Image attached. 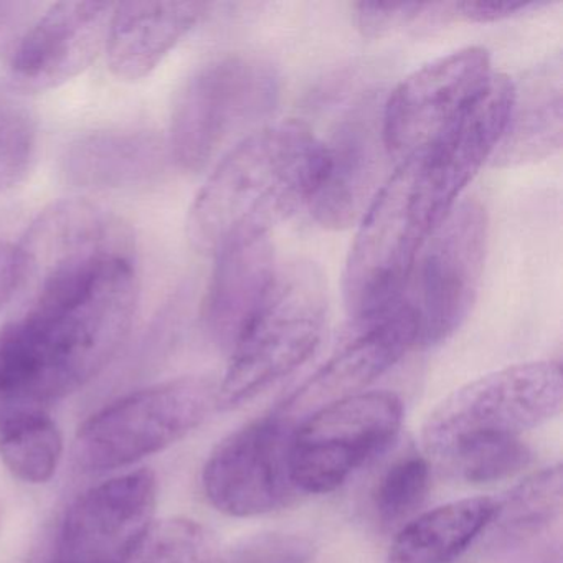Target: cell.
<instances>
[{
    "mask_svg": "<svg viewBox=\"0 0 563 563\" xmlns=\"http://www.w3.org/2000/svg\"><path fill=\"white\" fill-rule=\"evenodd\" d=\"M496 500L466 497L421 514L400 530L387 563H453L489 527Z\"/></svg>",
    "mask_w": 563,
    "mask_h": 563,
    "instance_id": "obj_21",
    "label": "cell"
},
{
    "mask_svg": "<svg viewBox=\"0 0 563 563\" xmlns=\"http://www.w3.org/2000/svg\"><path fill=\"white\" fill-rule=\"evenodd\" d=\"M21 283L22 265L18 245L0 240V311L18 295Z\"/></svg>",
    "mask_w": 563,
    "mask_h": 563,
    "instance_id": "obj_32",
    "label": "cell"
},
{
    "mask_svg": "<svg viewBox=\"0 0 563 563\" xmlns=\"http://www.w3.org/2000/svg\"><path fill=\"white\" fill-rule=\"evenodd\" d=\"M209 378L183 377L133 391L91 415L75 438V463L87 473L131 466L196 430L213 407Z\"/></svg>",
    "mask_w": 563,
    "mask_h": 563,
    "instance_id": "obj_7",
    "label": "cell"
},
{
    "mask_svg": "<svg viewBox=\"0 0 563 563\" xmlns=\"http://www.w3.org/2000/svg\"><path fill=\"white\" fill-rule=\"evenodd\" d=\"M38 151V120L29 95L0 84V194L24 183Z\"/></svg>",
    "mask_w": 563,
    "mask_h": 563,
    "instance_id": "obj_24",
    "label": "cell"
},
{
    "mask_svg": "<svg viewBox=\"0 0 563 563\" xmlns=\"http://www.w3.org/2000/svg\"><path fill=\"white\" fill-rule=\"evenodd\" d=\"M420 156L400 161L361 219L344 272L352 322H367L400 305L421 250L443 223Z\"/></svg>",
    "mask_w": 563,
    "mask_h": 563,
    "instance_id": "obj_3",
    "label": "cell"
},
{
    "mask_svg": "<svg viewBox=\"0 0 563 563\" xmlns=\"http://www.w3.org/2000/svg\"><path fill=\"white\" fill-rule=\"evenodd\" d=\"M113 8L110 2L44 8L9 55V84L25 95L42 93L84 74L104 47Z\"/></svg>",
    "mask_w": 563,
    "mask_h": 563,
    "instance_id": "obj_14",
    "label": "cell"
},
{
    "mask_svg": "<svg viewBox=\"0 0 563 563\" xmlns=\"http://www.w3.org/2000/svg\"><path fill=\"white\" fill-rule=\"evenodd\" d=\"M562 466L547 467L514 487L509 496L497 503L489 526L499 542H516L536 536L562 512Z\"/></svg>",
    "mask_w": 563,
    "mask_h": 563,
    "instance_id": "obj_23",
    "label": "cell"
},
{
    "mask_svg": "<svg viewBox=\"0 0 563 563\" xmlns=\"http://www.w3.org/2000/svg\"><path fill=\"white\" fill-rule=\"evenodd\" d=\"M126 563H225L219 540L186 517L154 522Z\"/></svg>",
    "mask_w": 563,
    "mask_h": 563,
    "instance_id": "obj_25",
    "label": "cell"
},
{
    "mask_svg": "<svg viewBox=\"0 0 563 563\" xmlns=\"http://www.w3.org/2000/svg\"><path fill=\"white\" fill-rule=\"evenodd\" d=\"M404 404L391 391H361L312 411L291 440L296 490L328 494L397 437Z\"/></svg>",
    "mask_w": 563,
    "mask_h": 563,
    "instance_id": "obj_8",
    "label": "cell"
},
{
    "mask_svg": "<svg viewBox=\"0 0 563 563\" xmlns=\"http://www.w3.org/2000/svg\"><path fill=\"white\" fill-rule=\"evenodd\" d=\"M278 266L268 235L220 250L203 302V321L217 344L232 349L265 301Z\"/></svg>",
    "mask_w": 563,
    "mask_h": 563,
    "instance_id": "obj_18",
    "label": "cell"
},
{
    "mask_svg": "<svg viewBox=\"0 0 563 563\" xmlns=\"http://www.w3.org/2000/svg\"><path fill=\"white\" fill-rule=\"evenodd\" d=\"M417 342V321L408 302L367 322H352L347 339L335 354L283 405L292 418L316 411L342 398L361 394L390 371Z\"/></svg>",
    "mask_w": 563,
    "mask_h": 563,
    "instance_id": "obj_15",
    "label": "cell"
},
{
    "mask_svg": "<svg viewBox=\"0 0 563 563\" xmlns=\"http://www.w3.org/2000/svg\"><path fill=\"white\" fill-rule=\"evenodd\" d=\"M355 24L365 37L378 38L395 32L421 34L456 18L454 4L418 2H358L354 5Z\"/></svg>",
    "mask_w": 563,
    "mask_h": 563,
    "instance_id": "obj_27",
    "label": "cell"
},
{
    "mask_svg": "<svg viewBox=\"0 0 563 563\" xmlns=\"http://www.w3.org/2000/svg\"><path fill=\"white\" fill-rule=\"evenodd\" d=\"M537 2H519V0H476V2H460L454 4L456 18L473 24H490L514 18L522 12L539 8Z\"/></svg>",
    "mask_w": 563,
    "mask_h": 563,
    "instance_id": "obj_31",
    "label": "cell"
},
{
    "mask_svg": "<svg viewBox=\"0 0 563 563\" xmlns=\"http://www.w3.org/2000/svg\"><path fill=\"white\" fill-rule=\"evenodd\" d=\"M42 11L44 5L32 2H0V55L9 58Z\"/></svg>",
    "mask_w": 563,
    "mask_h": 563,
    "instance_id": "obj_30",
    "label": "cell"
},
{
    "mask_svg": "<svg viewBox=\"0 0 563 563\" xmlns=\"http://www.w3.org/2000/svg\"><path fill=\"white\" fill-rule=\"evenodd\" d=\"M24 308L0 329V407L47 408L90 384L130 338L136 253L84 256L22 279Z\"/></svg>",
    "mask_w": 563,
    "mask_h": 563,
    "instance_id": "obj_1",
    "label": "cell"
},
{
    "mask_svg": "<svg viewBox=\"0 0 563 563\" xmlns=\"http://www.w3.org/2000/svg\"><path fill=\"white\" fill-rule=\"evenodd\" d=\"M487 213L477 200L454 206L418 256L415 347L443 344L473 309L487 250Z\"/></svg>",
    "mask_w": 563,
    "mask_h": 563,
    "instance_id": "obj_9",
    "label": "cell"
},
{
    "mask_svg": "<svg viewBox=\"0 0 563 563\" xmlns=\"http://www.w3.org/2000/svg\"><path fill=\"white\" fill-rule=\"evenodd\" d=\"M562 368L527 362L483 375L454 390L428 417V453L451 461L467 448L519 438L562 410Z\"/></svg>",
    "mask_w": 563,
    "mask_h": 563,
    "instance_id": "obj_6",
    "label": "cell"
},
{
    "mask_svg": "<svg viewBox=\"0 0 563 563\" xmlns=\"http://www.w3.org/2000/svg\"><path fill=\"white\" fill-rule=\"evenodd\" d=\"M278 98L279 78L266 62L245 55L207 62L174 101L169 159L186 173H202L236 134L268 117Z\"/></svg>",
    "mask_w": 563,
    "mask_h": 563,
    "instance_id": "obj_5",
    "label": "cell"
},
{
    "mask_svg": "<svg viewBox=\"0 0 563 563\" xmlns=\"http://www.w3.org/2000/svg\"><path fill=\"white\" fill-rule=\"evenodd\" d=\"M207 9L203 2L114 4L104 41L111 74L130 84L150 77L199 24Z\"/></svg>",
    "mask_w": 563,
    "mask_h": 563,
    "instance_id": "obj_17",
    "label": "cell"
},
{
    "mask_svg": "<svg viewBox=\"0 0 563 563\" xmlns=\"http://www.w3.org/2000/svg\"><path fill=\"white\" fill-rule=\"evenodd\" d=\"M514 100L516 84L506 75L493 74L486 87L424 150L418 151L424 177L448 213L484 163L496 153Z\"/></svg>",
    "mask_w": 563,
    "mask_h": 563,
    "instance_id": "obj_16",
    "label": "cell"
},
{
    "mask_svg": "<svg viewBox=\"0 0 563 563\" xmlns=\"http://www.w3.org/2000/svg\"><path fill=\"white\" fill-rule=\"evenodd\" d=\"M311 543L285 533H263L240 543L225 563H309Z\"/></svg>",
    "mask_w": 563,
    "mask_h": 563,
    "instance_id": "obj_29",
    "label": "cell"
},
{
    "mask_svg": "<svg viewBox=\"0 0 563 563\" xmlns=\"http://www.w3.org/2000/svg\"><path fill=\"white\" fill-rule=\"evenodd\" d=\"M430 466L417 454L395 461L378 481L374 509L384 527L407 520L427 499L430 490Z\"/></svg>",
    "mask_w": 563,
    "mask_h": 563,
    "instance_id": "obj_26",
    "label": "cell"
},
{
    "mask_svg": "<svg viewBox=\"0 0 563 563\" xmlns=\"http://www.w3.org/2000/svg\"><path fill=\"white\" fill-rule=\"evenodd\" d=\"M167 157V146L147 131H95L67 147L62 174L81 189L133 190L154 183Z\"/></svg>",
    "mask_w": 563,
    "mask_h": 563,
    "instance_id": "obj_19",
    "label": "cell"
},
{
    "mask_svg": "<svg viewBox=\"0 0 563 563\" xmlns=\"http://www.w3.org/2000/svg\"><path fill=\"white\" fill-rule=\"evenodd\" d=\"M291 418L282 411L258 418L227 437L202 471V487L219 512L253 517L288 503L291 479Z\"/></svg>",
    "mask_w": 563,
    "mask_h": 563,
    "instance_id": "obj_10",
    "label": "cell"
},
{
    "mask_svg": "<svg viewBox=\"0 0 563 563\" xmlns=\"http://www.w3.org/2000/svg\"><path fill=\"white\" fill-rule=\"evenodd\" d=\"M530 451L519 438L476 444L457 454L451 463L470 483L487 484L506 479L529 464Z\"/></svg>",
    "mask_w": 563,
    "mask_h": 563,
    "instance_id": "obj_28",
    "label": "cell"
},
{
    "mask_svg": "<svg viewBox=\"0 0 563 563\" xmlns=\"http://www.w3.org/2000/svg\"><path fill=\"white\" fill-rule=\"evenodd\" d=\"M382 107L377 95L362 98L325 144L328 169L308 206L324 229L345 230L361 222L384 186L385 159L391 157L382 134Z\"/></svg>",
    "mask_w": 563,
    "mask_h": 563,
    "instance_id": "obj_13",
    "label": "cell"
},
{
    "mask_svg": "<svg viewBox=\"0 0 563 563\" xmlns=\"http://www.w3.org/2000/svg\"><path fill=\"white\" fill-rule=\"evenodd\" d=\"M328 169V151L301 121L253 131L217 164L187 217V239L216 256L239 240L268 235L308 207Z\"/></svg>",
    "mask_w": 563,
    "mask_h": 563,
    "instance_id": "obj_2",
    "label": "cell"
},
{
    "mask_svg": "<svg viewBox=\"0 0 563 563\" xmlns=\"http://www.w3.org/2000/svg\"><path fill=\"white\" fill-rule=\"evenodd\" d=\"M55 563V562H54Z\"/></svg>",
    "mask_w": 563,
    "mask_h": 563,
    "instance_id": "obj_33",
    "label": "cell"
},
{
    "mask_svg": "<svg viewBox=\"0 0 563 563\" xmlns=\"http://www.w3.org/2000/svg\"><path fill=\"white\" fill-rule=\"evenodd\" d=\"M493 77L489 52L467 47L405 78L382 107V134L391 159L424 150Z\"/></svg>",
    "mask_w": 563,
    "mask_h": 563,
    "instance_id": "obj_11",
    "label": "cell"
},
{
    "mask_svg": "<svg viewBox=\"0 0 563 563\" xmlns=\"http://www.w3.org/2000/svg\"><path fill=\"white\" fill-rule=\"evenodd\" d=\"M64 454L60 428L44 408L0 407V460L18 479L44 484Z\"/></svg>",
    "mask_w": 563,
    "mask_h": 563,
    "instance_id": "obj_22",
    "label": "cell"
},
{
    "mask_svg": "<svg viewBox=\"0 0 563 563\" xmlns=\"http://www.w3.org/2000/svg\"><path fill=\"white\" fill-rule=\"evenodd\" d=\"M562 147V58L556 55L516 85V100L493 166L539 163Z\"/></svg>",
    "mask_w": 563,
    "mask_h": 563,
    "instance_id": "obj_20",
    "label": "cell"
},
{
    "mask_svg": "<svg viewBox=\"0 0 563 563\" xmlns=\"http://www.w3.org/2000/svg\"><path fill=\"white\" fill-rule=\"evenodd\" d=\"M325 316L328 288L319 268L301 262L278 268L265 301L230 349L217 407H239L305 364L321 342Z\"/></svg>",
    "mask_w": 563,
    "mask_h": 563,
    "instance_id": "obj_4",
    "label": "cell"
},
{
    "mask_svg": "<svg viewBox=\"0 0 563 563\" xmlns=\"http://www.w3.org/2000/svg\"><path fill=\"white\" fill-rule=\"evenodd\" d=\"M156 474L130 471L81 494L67 510L55 563H126L154 523Z\"/></svg>",
    "mask_w": 563,
    "mask_h": 563,
    "instance_id": "obj_12",
    "label": "cell"
}]
</instances>
